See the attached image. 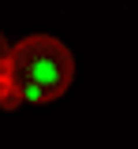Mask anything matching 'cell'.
<instances>
[{"label":"cell","instance_id":"cell-1","mask_svg":"<svg viewBox=\"0 0 138 149\" xmlns=\"http://www.w3.org/2000/svg\"><path fill=\"white\" fill-rule=\"evenodd\" d=\"M75 78L71 49L49 34H34L11 45L8 63L0 67V108L15 112L22 104H49L67 93Z\"/></svg>","mask_w":138,"mask_h":149},{"label":"cell","instance_id":"cell-2","mask_svg":"<svg viewBox=\"0 0 138 149\" xmlns=\"http://www.w3.org/2000/svg\"><path fill=\"white\" fill-rule=\"evenodd\" d=\"M8 56H11V45H8V37L0 34V67L8 63Z\"/></svg>","mask_w":138,"mask_h":149}]
</instances>
